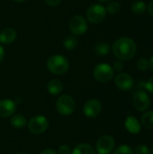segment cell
I'll use <instances>...</instances> for the list:
<instances>
[{
  "mask_svg": "<svg viewBox=\"0 0 153 154\" xmlns=\"http://www.w3.org/2000/svg\"><path fill=\"white\" fill-rule=\"evenodd\" d=\"M87 22L81 15H74L69 21V30L74 35H82L87 31Z\"/></svg>",
  "mask_w": 153,
  "mask_h": 154,
  "instance_id": "8",
  "label": "cell"
},
{
  "mask_svg": "<svg viewBox=\"0 0 153 154\" xmlns=\"http://www.w3.org/2000/svg\"><path fill=\"white\" fill-rule=\"evenodd\" d=\"M110 51V46L106 42H100L96 45V52L98 55L105 56L107 55Z\"/></svg>",
  "mask_w": 153,
  "mask_h": 154,
  "instance_id": "21",
  "label": "cell"
},
{
  "mask_svg": "<svg viewBox=\"0 0 153 154\" xmlns=\"http://www.w3.org/2000/svg\"><path fill=\"white\" fill-rule=\"evenodd\" d=\"M151 32H152V35H153V26H152V30H151Z\"/></svg>",
  "mask_w": 153,
  "mask_h": 154,
  "instance_id": "38",
  "label": "cell"
},
{
  "mask_svg": "<svg viewBox=\"0 0 153 154\" xmlns=\"http://www.w3.org/2000/svg\"><path fill=\"white\" fill-rule=\"evenodd\" d=\"M137 46L133 40L122 37L116 40L113 45V52L120 60H131L136 54Z\"/></svg>",
  "mask_w": 153,
  "mask_h": 154,
  "instance_id": "1",
  "label": "cell"
},
{
  "mask_svg": "<svg viewBox=\"0 0 153 154\" xmlns=\"http://www.w3.org/2000/svg\"><path fill=\"white\" fill-rule=\"evenodd\" d=\"M93 75L97 81L106 83L113 79L114 69L107 63H99L94 68Z\"/></svg>",
  "mask_w": 153,
  "mask_h": 154,
  "instance_id": "4",
  "label": "cell"
},
{
  "mask_svg": "<svg viewBox=\"0 0 153 154\" xmlns=\"http://www.w3.org/2000/svg\"><path fill=\"white\" fill-rule=\"evenodd\" d=\"M106 12H108L111 14H116L120 12L121 10V5L118 2L116 1H110L106 8Z\"/></svg>",
  "mask_w": 153,
  "mask_h": 154,
  "instance_id": "22",
  "label": "cell"
},
{
  "mask_svg": "<svg viewBox=\"0 0 153 154\" xmlns=\"http://www.w3.org/2000/svg\"><path fill=\"white\" fill-rule=\"evenodd\" d=\"M102 111V105L97 99H90L87 101L83 106L84 115L89 118L96 117Z\"/></svg>",
  "mask_w": 153,
  "mask_h": 154,
  "instance_id": "10",
  "label": "cell"
},
{
  "mask_svg": "<svg viewBox=\"0 0 153 154\" xmlns=\"http://www.w3.org/2000/svg\"><path fill=\"white\" fill-rule=\"evenodd\" d=\"M115 83L116 87L123 91H128L133 88V78L124 72L119 73L115 79Z\"/></svg>",
  "mask_w": 153,
  "mask_h": 154,
  "instance_id": "11",
  "label": "cell"
},
{
  "mask_svg": "<svg viewBox=\"0 0 153 154\" xmlns=\"http://www.w3.org/2000/svg\"><path fill=\"white\" fill-rule=\"evenodd\" d=\"M150 68H151V69L153 70V56L151 57V60H150Z\"/></svg>",
  "mask_w": 153,
  "mask_h": 154,
  "instance_id": "33",
  "label": "cell"
},
{
  "mask_svg": "<svg viewBox=\"0 0 153 154\" xmlns=\"http://www.w3.org/2000/svg\"><path fill=\"white\" fill-rule=\"evenodd\" d=\"M69 63L66 57L62 55H53L47 61L48 69L55 75H62L69 69Z\"/></svg>",
  "mask_w": 153,
  "mask_h": 154,
  "instance_id": "2",
  "label": "cell"
},
{
  "mask_svg": "<svg viewBox=\"0 0 153 154\" xmlns=\"http://www.w3.org/2000/svg\"><path fill=\"white\" fill-rule=\"evenodd\" d=\"M114 154H133V150L126 144L119 146L115 151Z\"/></svg>",
  "mask_w": 153,
  "mask_h": 154,
  "instance_id": "23",
  "label": "cell"
},
{
  "mask_svg": "<svg viewBox=\"0 0 153 154\" xmlns=\"http://www.w3.org/2000/svg\"><path fill=\"white\" fill-rule=\"evenodd\" d=\"M13 1H14V2H18V3H21V2H24V1H26V0H13Z\"/></svg>",
  "mask_w": 153,
  "mask_h": 154,
  "instance_id": "34",
  "label": "cell"
},
{
  "mask_svg": "<svg viewBox=\"0 0 153 154\" xmlns=\"http://www.w3.org/2000/svg\"><path fill=\"white\" fill-rule=\"evenodd\" d=\"M45 2L48 5L54 7V6H57L58 5H60L61 0H45Z\"/></svg>",
  "mask_w": 153,
  "mask_h": 154,
  "instance_id": "29",
  "label": "cell"
},
{
  "mask_svg": "<svg viewBox=\"0 0 153 154\" xmlns=\"http://www.w3.org/2000/svg\"><path fill=\"white\" fill-rule=\"evenodd\" d=\"M133 105L138 111H146L151 106V98L145 91L138 90L133 97Z\"/></svg>",
  "mask_w": 153,
  "mask_h": 154,
  "instance_id": "7",
  "label": "cell"
},
{
  "mask_svg": "<svg viewBox=\"0 0 153 154\" xmlns=\"http://www.w3.org/2000/svg\"><path fill=\"white\" fill-rule=\"evenodd\" d=\"M147 10H148V13L153 17V0L147 5Z\"/></svg>",
  "mask_w": 153,
  "mask_h": 154,
  "instance_id": "31",
  "label": "cell"
},
{
  "mask_svg": "<svg viewBox=\"0 0 153 154\" xmlns=\"http://www.w3.org/2000/svg\"><path fill=\"white\" fill-rule=\"evenodd\" d=\"M16 110V104L11 99L0 100V116L8 117L14 114Z\"/></svg>",
  "mask_w": 153,
  "mask_h": 154,
  "instance_id": "12",
  "label": "cell"
},
{
  "mask_svg": "<svg viewBox=\"0 0 153 154\" xmlns=\"http://www.w3.org/2000/svg\"><path fill=\"white\" fill-rule=\"evenodd\" d=\"M39 154H58L54 150L52 149H45L43 151H41Z\"/></svg>",
  "mask_w": 153,
  "mask_h": 154,
  "instance_id": "30",
  "label": "cell"
},
{
  "mask_svg": "<svg viewBox=\"0 0 153 154\" xmlns=\"http://www.w3.org/2000/svg\"><path fill=\"white\" fill-rule=\"evenodd\" d=\"M142 125L147 128L153 130V111L146 112L142 116Z\"/></svg>",
  "mask_w": 153,
  "mask_h": 154,
  "instance_id": "18",
  "label": "cell"
},
{
  "mask_svg": "<svg viewBox=\"0 0 153 154\" xmlns=\"http://www.w3.org/2000/svg\"><path fill=\"white\" fill-rule=\"evenodd\" d=\"M106 7L98 4L90 5L88 9L87 10V20L92 23H101L106 18Z\"/></svg>",
  "mask_w": 153,
  "mask_h": 154,
  "instance_id": "6",
  "label": "cell"
},
{
  "mask_svg": "<svg viewBox=\"0 0 153 154\" xmlns=\"http://www.w3.org/2000/svg\"><path fill=\"white\" fill-rule=\"evenodd\" d=\"M58 154H71V149L69 145H60L58 151Z\"/></svg>",
  "mask_w": 153,
  "mask_h": 154,
  "instance_id": "26",
  "label": "cell"
},
{
  "mask_svg": "<svg viewBox=\"0 0 153 154\" xmlns=\"http://www.w3.org/2000/svg\"><path fill=\"white\" fill-rule=\"evenodd\" d=\"M28 130L33 134H41L49 127V122L43 116H36L30 119L27 124Z\"/></svg>",
  "mask_w": 153,
  "mask_h": 154,
  "instance_id": "5",
  "label": "cell"
},
{
  "mask_svg": "<svg viewBox=\"0 0 153 154\" xmlns=\"http://www.w3.org/2000/svg\"><path fill=\"white\" fill-rule=\"evenodd\" d=\"M100 2H107V1H110V0H98Z\"/></svg>",
  "mask_w": 153,
  "mask_h": 154,
  "instance_id": "35",
  "label": "cell"
},
{
  "mask_svg": "<svg viewBox=\"0 0 153 154\" xmlns=\"http://www.w3.org/2000/svg\"><path fill=\"white\" fill-rule=\"evenodd\" d=\"M151 154H153V145L152 147H151Z\"/></svg>",
  "mask_w": 153,
  "mask_h": 154,
  "instance_id": "36",
  "label": "cell"
},
{
  "mask_svg": "<svg viewBox=\"0 0 153 154\" xmlns=\"http://www.w3.org/2000/svg\"><path fill=\"white\" fill-rule=\"evenodd\" d=\"M78 39H77L75 36H73V35H69V36H67V37L64 39V41H63V46H64L67 50H69V51H72V50L76 49V47L78 46Z\"/></svg>",
  "mask_w": 153,
  "mask_h": 154,
  "instance_id": "19",
  "label": "cell"
},
{
  "mask_svg": "<svg viewBox=\"0 0 153 154\" xmlns=\"http://www.w3.org/2000/svg\"><path fill=\"white\" fill-rule=\"evenodd\" d=\"M145 88H146V89H147L151 95H153V77L152 78H151V79L146 82Z\"/></svg>",
  "mask_w": 153,
  "mask_h": 154,
  "instance_id": "27",
  "label": "cell"
},
{
  "mask_svg": "<svg viewBox=\"0 0 153 154\" xmlns=\"http://www.w3.org/2000/svg\"><path fill=\"white\" fill-rule=\"evenodd\" d=\"M16 35L14 28L6 27L0 32V42L3 44H11L16 39Z\"/></svg>",
  "mask_w": 153,
  "mask_h": 154,
  "instance_id": "14",
  "label": "cell"
},
{
  "mask_svg": "<svg viewBox=\"0 0 153 154\" xmlns=\"http://www.w3.org/2000/svg\"><path fill=\"white\" fill-rule=\"evenodd\" d=\"M147 9V5L143 1L141 0H137L135 2L133 3L132 5V11L135 14H142Z\"/></svg>",
  "mask_w": 153,
  "mask_h": 154,
  "instance_id": "20",
  "label": "cell"
},
{
  "mask_svg": "<svg viewBox=\"0 0 153 154\" xmlns=\"http://www.w3.org/2000/svg\"><path fill=\"white\" fill-rule=\"evenodd\" d=\"M4 56H5V51H4V48L0 45V62L3 60Z\"/></svg>",
  "mask_w": 153,
  "mask_h": 154,
  "instance_id": "32",
  "label": "cell"
},
{
  "mask_svg": "<svg viewBox=\"0 0 153 154\" xmlns=\"http://www.w3.org/2000/svg\"><path fill=\"white\" fill-rule=\"evenodd\" d=\"M134 154H150L149 148L146 145L140 144L137 145L134 149Z\"/></svg>",
  "mask_w": 153,
  "mask_h": 154,
  "instance_id": "25",
  "label": "cell"
},
{
  "mask_svg": "<svg viewBox=\"0 0 153 154\" xmlns=\"http://www.w3.org/2000/svg\"><path fill=\"white\" fill-rule=\"evenodd\" d=\"M75 108V100L69 95H62L57 99L56 109L59 114L62 116H69L74 113Z\"/></svg>",
  "mask_w": 153,
  "mask_h": 154,
  "instance_id": "3",
  "label": "cell"
},
{
  "mask_svg": "<svg viewBox=\"0 0 153 154\" xmlns=\"http://www.w3.org/2000/svg\"><path fill=\"white\" fill-rule=\"evenodd\" d=\"M115 140L110 135L101 136L96 144V149L98 154H110L115 148Z\"/></svg>",
  "mask_w": 153,
  "mask_h": 154,
  "instance_id": "9",
  "label": "cell"
},
{
  "mask_svg": "<svg viewBox=\"0 0 153 154\" xmlns=\"http://www.w3.org/2000/svg\"><path fill=\"white\" fill-rule=\"evenodd\" d=\"M137 68L142 71H146L150 68V61L145 58H142L137 61Z\"/></svg>",
  "mask_w": 153,
  "mask_h": 154,
  "instance_id": "24",
  "label": "cell"
},
{
  "mask_svg": "<svg viewBox=\"0 0 153 154\" xmlns=\"http://www.w3.org/2000/svg\"><path fill=\"white\" fill-rule=\"evenodd\" d=\"M114 69H115V70H117V71H120V70H122L123 69H124V63H123V61L122 60H117V61H115V63H114V68H113Z\"/></svg>",
  "mask_w": 153,
  "mask_h": 154,
  "instance_id": "28",
  "label": "cell"
},
{
  "mask_svg": "<svg viewBox=\"0 0 153 154\" xmlns=\"http://www.w3.org/2000/svg\"><path fill=\"white\" fill-rule=\"evenodd\" d=\"M47 89H48V92L52 95V96H57L59 95L62 89H63V85L61 83L60 80L59 79H51L49 83H48V86H47Z\"/></svg>",
  "mask_w": 153,
  "mask_h": 154,
  "instance_id": "15",
  "label": "cell"
},
{
  "mask_svg": "<svg viewBox=\"0 0 153 154\" xmlns=\"http://www.w3.org/2000/svg\"><path fill=\"white\" fill-rule=\"evenodd\" d=\"M16 154H27V153H24V152H19V153H16Z\"/></svg>",
  "mask_w": 153,
  "mask_h": 154,
  "instance_id": "37",
  "label": "cell"
},
{
  "mask_svg": "<svg viewBox=\"0 0 153 154\" xmlns=\"http://www.w3.org/2000/svg\"><path fill=\"white\" fill-rule=\"evenodd\" d=\"M10 123H11V125L15 129H22L27 125L26 118L23 116L19 115V114L13 116L10 120Z\"/></svg>",
  "mask_w": 153,
  "mask_h": 154,
  "instance_id": "17",
  "label": "cell"
},
{
  "mask_svg": "<svg viewBox=\"0 0 153 154\" xmlns=\"http://www.w3.org/2000/svg\"><path fill=\"white\" fill-rule=\"evenodd\" d=\"M71 154H96V151L87 143H80L74 148Z\"/></svg>",
  "mask_w": 153,
  "mask_h": 154,
  "instance_id": "16",
  "label": "cell"
},
{
  "mask_svg": "<svg viewBox=\"0 0 153 154\" xmlns=\"http://www.w3.org/2000/svg\"><path fill=\"white\" fill-rule=\"evenodd\" d=\"M124 126L126 130L133 134H137L142 130L141 123L135 116H129L126 117V120L124 122Z\"/></svg>",
  "mask_w": 153,
  "mask_h": 154,
  "instance_id": "13",
  "label": "cell"
}]
</instances>
